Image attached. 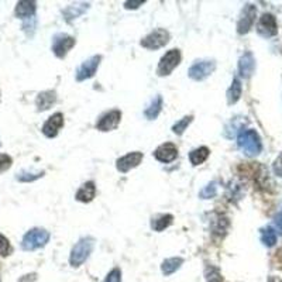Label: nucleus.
Masks as SVG:
<instances>
[{"label":"nucleus","instance_id":"obj_1","mask_svg":"<svg viewBox=\"0 0 282 282\" xmlns=\"http://www.w3.org/2000/svg\"><path fill=\"white\" fill-rule=\"evenodd\" d=\"M237 146L247 157H256L263 150L261 137L256 130H243L237 135Z\"/></svg>","mask_w":282,"mask_h":282},{"label":"nucleus","instance_id":"obj_2","mask_svg":"<svg viewBox=\"0 0 282 282\" xmlns=\"http://www.w3.org/2000/svg\"><path fill=\"white\" fill-rule=\"evenodd\" d=\"M95 247V239L93 237H82V239L72 247L71 256H69V264L72 267H80L92 254Z\"/></svg>","mask_w":282,"mask_h":282},{"label":"nucleus","instance_id":"obj_3","mask_svg":"<svg viewBox=\"0 0 282 282\" xmlns=\"http://www.w3.org/2000/svg\"><path fill=\"white\" fill-rule=\"evenodd\" d=\"M49 233L45 230V229H41V227H34L29 230L27 233L24 234V237L21 240V248L24 251H34V250H38L44 245L47 244L49 241Z\"/></svg>","mask_w":282,"mask_h":282},{"label":"nucleus","instance_id":"obj_4","mask_svg":"<svg viewBox=\"0 0 282 282\" xmlns=\"http://www.w3.org/2000/svg\"><path fill=\"white\" fill-rule=\"evenodd\" d=\"M170 33L165 29H155L151 33H148L146 37H143L140 41V45L143 48L150 49V51H155L160 49L162 47H165L166 44L170 43Z\"/></svg>","mask_w":282,"mask_h":282},{"label":"nucleus","instance_id":"obj_5","mask_svg":"<svg viewBox=\"0 0 282 282\" xmlns=\"http://www.w3.org/2000/svg\"><path fill=\"white\" fill-rule=\"evenodd\" d=\"M182 60L181 51L178 48H172L166 51L164 55L161 57L158 67H157V75L158 76H168L172 74V71L178 67Z\"/></svg>","mask_w":282,"mask_h":282},{"label":"nucleus","instance_id":"obj_6","mask_svg":"<svg viewBox=\"0 0 282 282\" xmlns=\"http://www.w3.org/2000/svg\"><path fill=\"white\" fill-rule=\"evenodd\" d=\"M215 69L216 62L213 60H201V61L193 62L190 65L189 71H188V76L190 79L201 82V80H205L213 74Z\"/></svg>","mask_w":282,"mask_h":282},{"label":"nucleus","instance_id":"obj_7","mask_svg":"<svg viewBox=\"0 0 282 282\" xmlns=\"http://www.w3.org/2000/svg\"><path fill=\"white\" fill-rule=\"evenodd\" d=\"M75 44H76V40L74 37L60 33L52 38V52L55 54L57 58L64 60L68 55V52L74 48Z\"/></svg>","mask_w":282,"mask_h":282},{"label":"nucleus","instance_id":"obj_8","mask_svg":"<svg viewBox=\"0 0 282 282\" xmlns=\"http://www.w3.org/2000/svg\"><path fill=\"white\" fill-rule=\"evenodd\" d=\"M122 122V111L113 109L103 113L102 116L99 117L98 122H96V129L99 131H113L119 127V124Z\"/></svg>","mask_w":282,"mask_h":282},{"label":"nucleus","instance_id":"obj_9","mask_svg":"<svg viewBox=\"0 0 282 282\" xmlns=\"http://www.w3.org/2000/svg\"><path fill=\"white\" fill-rule=\"evenodd\" d=\"M256 16H257L256 6L254 5H245L244 9L240 13L239 21H237V33L240 36H244L251 30L252 24L256 21Z\"/></svg>","mask_w":282,"mask_h":282},{"label":"nucleus","instance_id":"obj_10","mask_svg":"<svg viewBox=\"0 0 282 282\" xmlns=\"http://www.w3.org/2000/svg\"><path fill=\"white\" fill-rule=\"evenodd\" d=\"M257 33L264 38L275 37L278 34V24H276L275 16L271 13H264L258 20Z\"/></svg>","mask_w":282,"mask_h":282},{"label":"nucleus","instance_id":"obj_11","mask_svg":"<svg viewBox=\"0 0 282 282\" xmlns=\"http://www.w3.org/2000/svg\"><path fill=\"white\" fill-rule=\"evenodd\" d=\"M100 61H102V55H93L82 62L79 68L76 69V80L82 82V80L93 78L100 65Z\"/></svg>","mask_w":282,"mask_h":282},{"label":"nucleus","instance_id":"obj_12","mask_svg":"<svg viewBox=\"0 0 282 282\" xmlns=\"http://www.w3.org/2000/svg\"><path fill=\"white\" fill-rule=\"evenodd\" d=\"M143 158H144V154L140 153V151H133V153L126 154L116 161L117 171L122 172V174L131 171L133 168L140 165Z\"/></svg>","mask_w":282,"mask_h":282},{"label":"nucleus","instance_id":"obj_13","mask_svg":"<svg viewBox=\"0 0 282 282\" xmlns=\"http://www.w3.org/2000/svg\"><path fill=\"white\" fill-rule=\"evenodd\" d=\"M154 158L157 161H160L162 164H170L172 161L177 160L178 157V147L174 143H164L161 144L160 147H157V150L153 153Z\"/></svg>","mask_w":282,"mask_h":282},{"label":"nucleus","instance_id":"obj_14","mask_svg":"<svg viewBox=\"0 0 282 282\" xmlns=\"http://www.w3.org/2000/svg\"><path fill=\"white\" fill-rule=\"evenodd\" d=\"M64 127V115L62 113H54L52 116H49L47 119V122L44 123L43 126V134L48 138H54L58 135L60 130Z\"/></svg>","mask_w":282,"mask_h":282},{"label":"nucleus","instance_id":"obj_15","mask_svg":"<svg viewBox=\"0 0 282 282\" xmlns=\"http://www.w3.org/2000/svg\"><path fill=\"white\" fill-rule=\"evenodd\" d=\"M254 69H256V60L251 52H244L241 58L239 60V74L241 78L248 79L252 74H254Z\"/></svg>","mask_w":282,"mask_h":282},{"label":"nucleus","instance_id":"obj_16","mask_svg":"<svg viewBox=\"0 0 282 282\" xmlns=\"http://www.w3.org/2000/svg\"><path fill=\"white\" fill-rule=\"evenodd\" d=\"M36 10H37V3L36 2H30V0H21L17 3L14 14L17 19L27 20L36 16Z\"/></svg>","mask_w":282,"mask_h":282},{"label":"nucleus","instance_id":"obj_17","mask_svg":"<svg viewBox=\"0 0 282 282\" xmlns=\"http://www.w3.org/2000/svg\"><path fill=\"white\" fill-rule=\"evenodd\" d=\"M96 196V185L92 181L85 182V184L80 186L78 192L75 193V199L79 201L82 203H89L92 202Z\"/></svg>","mask_w":282,"mask_h":282},{"label":"nucleus","instance_id":"obj_18","mask_svg":"<svg viewBox=\"0 0 282 282\" xmlns=\"http://www.w3.org/2000/svg\"><path fill=\"white\" fill-rule=\"evenodd\" d=\"M57 102V93L55 91H44L37 95L36 99V106H37L38 111L48 110L49 107H52V104Z\"/></svg>","mask_w":282,"mask_h":282},{"label":"nucleus","instance_id":"obj_19","mask_svg":"<svg viewBox=\"0 0 282 282\" xmlns=\"http://www.w3.org/2000/svg\"><path fill=\"white\" fill-rule=\"evenodd\" d=\"M172 221H174V216L170 213H161L151 219V229L154 232H164L165 229L171 226Z\"/></svg>","mask_w":282,"mask_h":282},{"label":"nucleus","instance_id":"obj_20","mask_svg":"<svg viewBox=\"0 0 282 282\" xmlns=\"http://www.w3.org/2000/svg\"><path fill=\"white\" fill-rule=\"evenodd\" d=\"M162 103H164V100L161 98L160 95H157L155 98L151 99V102L148 104L147 107H146V110H144V116L147 117L148 120H155L158 115L162 110Z\"/></svg>","mask_w":282,"mask_h":282},{"label":"nucleus","instance_id":"obj_21","mask_svg":"<svg viewBox=\"0 0 282 282\" xmlns=\"http://www.w3.org/2000/svg\"><path fill=\"white\" fill-rule=\"evenodd\" d=\"M182 264H184V258L182 257L166 258L165 261H162V264H161V272L165 276L172 275L174 272H177L181 268Z\"/></svg>","mask_w":282,"mask_h":282},{"label":"nucleus","instance_id":"obj_22","mask_svg":"<svg viewBox=\"0 0 282 282\" xmlns=\"http://www.w3.org/2000/svg\"><path fill=\"white\" fill-rule=\"evenodd\" d=\"M89 9V5L88 3H78V5H71L68 6L62 14H64V19L67 21H72V20L78 19L79 16H82L83 13Z\"/></svg>","mask_w":282,"mask_h":282},{"label":"nucleus","instance_id":"obj_23","mask_svg":"<svg viewBox=\"0 0 282 282\" xmlns=\"http://www.w3.org/2000/svg\"><path fill=\"white\" fill-rule=\"evenodd\" d=\"M210 155V150L208 147H198L189 153V161L193 166L202 165Z\"/></svg>","mask_w":282,"mask_h":282},{"label":"nucleus","instance_id":"obj_24","mask_svg":"<svg viewBox=\"0 0 282 282\" xmlns=\"http://www.w3.org/2000/svg\"><path fill=\"white\" fill-rule=\"evenodd\" d=\"M241 93H243V86H241V82H240L239 78H234L232 85L227 91V103L234 104L237 103L241 98Z\"/></svg>","mask_w":282,"mask_h":282},{"label":"nucleus","instance_id":"obj_25","mask_svg":"<svg viewBox=\"0 0 282 282\" xmlns=\"http://www.w3.org/2000/svg\"><path fill=\"white\" fill-rule=\"evenodd\" d=\"M245 123H247V120H244L243 117H236V119H233L232 122L229 123L226 126V130H224V135L229 133V131H232L230 133V135H229V138H233L236 134H240L241 131H243V126H244Z\"/></svg>","mask_w":282,"mask_h":282},{"label":"nucleus","instance_id":"obj_26","mask_svg":"<svg viewBox=\"0 0 282 282\" xmlns=\"http://www.w3.org/2000/svg\"><path fill=\"white\" fill-rule=\"evenodd\" d=\"M261 232V241L267 247H274L276 244V232L274 227L267 226L260 230Z\"/></svg>","mask_w":282,"mask_h":282},{"label":"nucleus","instance_id":"obj_27","mask_svg":"<svg viewBox=\"0 0 282 282\" xmlns=\"http://www.w3.org/2000/svg\"><path fill=\"white\" fill-rule=\"evenodd\" d=\"M192 120H193V116H185L182 117L181 120H178V122L172 126V131H174V134H177V135L184 134L185 130L188 129V126L192 123Z\"/></svg>","mask_w":282,"mask_h":282},{"label":"nucleus","instance_id":"obj_28","mask_svg":"<svg viewBox=\"0 0 282 282\" xmlns=\"http://www.w3.org/2000/svg\"><path fill=\"white\" fill-rule=\"evenodd\" d=\"M44 175V172H33V171H21L17 174V177L16 179L20 181V182H33V181H36V179L41 178Z\"/></svg>","mask_w":282,"mask_h":282},{"label":"nucleus","instance_id":"obj_29","mask_svg":"<svg viewBox=\"0 0 282 282\" xmlns=\"http://www.w3.org/2000/svg\"><path fill=\"white\" fill-rule=\"evenodd\" d=\"M216 193H217V184L216 182H210L199 192V196L202 198V199H212V198L216 196Z\"/></svg>","mask_w":282,"mask_h":282},{"label":"nucleus","instance_id":"obj_30","mask_svg":"<svg viewBox=\"0 0 282 282\" xmlns=\"http://www.w3.org/2000/svg\"><path fill=\"white\" fill-rule=\"evenodd\" d=\"M205 275H206V281L208 282H223L220 271L215 267H208L205 271Z\"/></svg>","mask_w":282,"mask_h":282},{"label":"nucleus","instance_id":"obj_31","mask_svg":"<svg viewBox=\"0 0 282 282\" xmlns=\"http://www.w3.org/2000/svg\"><path fill=\"white\" fill-rule=\"evenodd\" d=\"M12 251L13 248L9 239H7L6 236H3V234L0 233V256L2 257H7V256L12 254Z\"/></svg>","mask_w":282,"mask_h":282},{"label":"nucleus","instance_id":"obj_32","mask_svg":"<svg viewBox=\"0 0 282 282\" xmlns=\"http://www.w3.org/2000/svg\"><path fill=\"white\" fill-rule=\"evenodd\" d=\"M36 27H37L36 16L31 17V19L24 20V23H23V30H24V33L29 37H33V34H34V31H36Z\"/></svg>","mask_w":282,"mask_h":282},{"label":"nucleus","instance_id":"obj_33","mask_svg":"<svg viewBox=\"0 0 282 282\" xmlns=\"http://www.w3.org/2000/svg\"><path fill=\"white\" fill-rule=\"evenodd\" d=\"M104 282H122V271H120V268H113L106 275Z\"/></svg>","mask_w":282,"mask_h":282},{"label":"nucleus","instance_id":"obj_34","mask_svg":"<svg viewBox=\"0 0 282 282\" xmlns=\"http://www.w3.org/2000/svg\"><path fill=\"white\" fill-rule=\"evenodd\" d=\"M12 157H9L7 154H0V174L7 171L12 166Z\"/></svg>","mask_w":282,"mask_h":282},{"label":"nucleus","instance_id":"obj_35","mask_svg":"<svg viewBox=\"0 0 282 282\" xmlns=\"http://www.w3.org/2000/svg\"><path fill=\"white\" fill-rule=\"evenodd\" d=\"M272 170H274V174L278 175V177H282V153L276 157V160L274 161L272 164Z\"/></svg>","mask_w":282,"mask_h":282},{"label":"nucleus","instance_id":"obj_36","mask_svg":"<svg viewBox=\"0 0 282 282\" xmlns=\"http://www.w3.org/2000/svg\"><path fill=\"white\" fill-rule=\"evenodd\" d=\"M274 227H275L276 232L282 236V209H279L278 213L274 216Z\"/></svg>","mask_w":282,"mask_h":282},{"label":"nucleus","instance_id":"obj_37","mask_svg":"<svg viewBox=\"0 0 282 282\" xmlns=\"http://www.w3.org/2000/svg\"><path fill=\"white\" fill-rule=\"evenodd\" d=\"M146 3V0H127L124 2V7L126 9H138Z\"/></svg>","mask_w":282,"mask_h":282},{"label":"nucleus","instance_id":"obj_38","mask_svg":"<svg viewBox=\"0 0 282 282\" xmlns=\"http://www.w3.org/2000/svg\"><path fill=\"white\" fill-rule=\"evenodd\" d=\"M19 282H37V274H27L21 276Z\"/></svg>","mask_w":282,"mask_h":282},{"label":"nucleus","instance_id":"obj_39","mask_svg":"<svg viewBox=\"0 0 282 282\" xmlns=\"http://www.w3.org/2000/svg\"><path fill=\"white\" fill-rule=\"evenodd\" d=\"M0 100H2V95H0Z\"/></svg>","mask_w":282,"mask_h":282}]
</instances>
